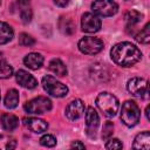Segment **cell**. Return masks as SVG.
Returning <instances> with one entry per match:
<instances>
[{"label":"cell","instance_id":"cell-32","mask_svg":"<svg viewBox=\"0 0 150 150\" xmlns=\"http://www.w3.org/2000/svg\"><path fill=\"white\" fill-rule=\"evenodd\" d=\"M145 115H146V118L149 120V107H146V109H145Z\"/></svg>","mask_w":150,"mask_h":150},{"label":"cell","instance_id":"cell-24","mask_svg":"<svg viewBox=\"0 0 150 150\" xmlns=\"http://www.w3.org/2000/svg\"><path fill=\"white\" fill-rule=\"evenodd\" d=\"M135 39H136V41H138L141 43H149V41H150V23H146L144 26V28L136 34Z\"/></svg>","mask_w":150,"mask_h":150},{"label":"cell","instance_id":"cell-11","mask_svg":"<svg viewBox=\"0 0 150 150\" xmlns=\"http://www.w3.org/2000/svg\"><path fill=\"white\" fill-rule=\"evenodd\" d=\"M86 112L84 103L81 100H74L66 107V116L70 121H76L80 117H82Z\"/></svg>","mask_w":150,"mask_h":150},{"label":"cell","instance_id":"cell-21","mask_svg":"<svg viewBox=\"0 0 150 150\" xmlns=\"http://www.w3.org/2000/svg\"><path fill=\"white\" fill-rule=\"evenodd\" d=\"M16 146V139L7 134L0 135V150H14Z\"/></svg>","mask_w":150,"mask_h":150},{"label":"cell","instance_id":"cell-3","mask_svg":"<svg viewBox=\"0 0 150 150\" xmlns=\"http://www.w3.org/2000/svg\"><path fill=\"white\" fill-rule=\"evenodd\" d=\"M141 110L134 101H125L121 109V120L127 127H134L139 122Z\"/></svg>","mask_w":150,"mask_h":150},{"label":"cell","instance_id":"cell-22","mask_svg":"<svg viewBox=\"0 0 150 150\" xmlns=\"http://www.w3.org/2000/svg\"><path fill=\"white\" fill-rule=\"evenodd\" d=\"M124 19H125V22H127L128 27H131V26H135L138 22H141V20L143 19V15L139 12H137L135 9H131L125 14Z\"/></svg>","mask_w":150,"mask_h":150},{"label":"cell","instance_id":"cell-30","mask_svg":"<svg viewBox=\"0 0 150 150\" xmlns=\"http://www.w3.org/2000/svg\"><path fill=\"white\" fill-rule=\"evenodd\" d=\"M71 150H86V146L81 141H74L71 143Z\"/></svg>","mask_w":150,"mask_h":150},{"label":"cell","instance_id":"cell-5","mask_svg":"<svg viewBox=\"0 0 150 150\" xmlns=\"http://www.w3.org/2000/svg\"><path fill=\"white\" fill-rule=\"evenodd\" d=\"M25 110L28 114H45L52 109V101L45 96H38L26 102L23 105Z\"/></svg>","mask_w":150,"mask_h":150},{"label":"cell","instance_id":"cell-28","mask_svg":"<svg viewBox=\"0 0 150 150\" xmlns=\"http://www.w3.org/2000/svg\"><path fill=\"white\" fill-rule=\"evenodd\" d=\"M107 150H123V144L118 138H109L105 143Z\"/></svg>","mask_w":150,"mask_h":150},{"label":"cell","instance_id":"cell-16","mask_svg":"<svg viewBox=\"0 0 150 150\" xmlns=\"http://www.w3.org/2000/svg\"><path fill=\"white\" fill-rule=\"evenodd\" d=\"M0 123H1V127L5 130L12 131V130H14V129L18 128V125H19V118L15 115H13V114L6 112V114H2L0 116Z\"/></svg>","mask_w":150,"mask_h":150},{"label":"cell","instance_id":"cell-14","mask_svg":"<svg viewBox=\"0 0 150 150\" xmlns=\"http://www.w3.org/2000/svg\"><path fill=\"white\" fill-rule=\"evenodd\" d=\"M134 150H150V134L149 131H143L138 134L132 143Z\"/></svg>","mask_w":150,"mask_h":150},{"label":"cell","instance_id":"cell-27","mask_svg":"<svg viewBox=\"0 0 150 150\" xmlns=\"http://www.w3.org/2000/svg\"><path fill=\"white\" fill-rule=\"evenodd\" d=\"M40 144L43 146H47V148L55 146L56 145V138L50 134H46L40 138Z\"/></svg>","mask_w":150,"mask_h":150},{"label":"cell","instance_id":"cell-6","mask_svg":"<svg viewBox=\"0 0 150 150\" xmlns=\"http://www.w3.org/2000/svg\"><path fill=\"white\" fill-rule=\"evenodd\" d=\"M79 49L83 54L94 55V54L100 53L103 49V42L98 38L86 36L79 41Z\"/></svg>","mask_w":150,"mask_h":150},{"label":"cell","instance_id":"cell-19","mask_svg":"<svg viewBox=\"0 0 150 150\" xmlns=\"http://www.w3.org/2000/svg\"><path fill=\"white\" fill-rule=\"evenodd\" d=\"M49 70H52L56 76H66L67 75V67L66 64L59 60V59H53L49 64H48Z\"/></svg>","mask_w":150,"mask_h":150},{"label":"cell","instance_id":"cell-2","mask_svg":"<svg viewBox=\"0 0 150 150\" xmlns=\"http://www.w3.org/2000/svg\"><path fill=\"white\" fill-rule=\"evenodd\" d=\"M96 105L107 117H114L118 111V100L110 93H101L96 97Z\"/></svg>","mask_w":150,"mask_h":150},{"label":"cell","instance_id":"cell-4","mask_svg":"<svg viewBox=\"0 0 150 150\" xmlns=\"http://www.w3.org/2000/svg\"><path fill=\"white\" fill-rule=\"evenodd\" d=\"M42 86H43V89L49 95L55 96V97H63L68 93L67 86L50 75H46L42 79Z\"/></svg>","mask_w":150,"mask_h":150},{"label":"cell","instance_id":"cell-7","mask_svg":"<svg viewBox=\"0 0 150 150\" xmlns=\"http://www.w3.org/2000/svg\"><path fill=\"white\" fill-rule=\"evenodd\" d=\"M127 88L129 90V93L136 97H148V82L146 80L142 79V77H132L128 81Z\"/></svg>","mask_w":150,"mask_h":150},{"label":"cell","instance_id":"cell-18","mask_svg":"<svg viewBox=\"0 0 150 150\" xmlns=\"http://www.w3.org/2000/svg\"><path fill=\"white\" fill-rule=\"evenodd\" d=\"M14 36L13 28L6 23V22H0V45H5L9 42Z\"/></svg>","mask_w":150,"mask_h":150},{"label":"cell","instance_id":"cell-17","mask_svg":"<svg viewBox=\"0 0 150 150\" xmlns=\"http://www.w3.org/2000/svg\"><path fill=\"white\" fill-rule=\"evenodd\" d=\"M18 6V9H19V15H20V19L23 23H27L30 21L32 19V9H30V6L28 2L26 1H19L15 4Z\"/></svg>","mask_w":150,"mask_h":150},{"label":"cell","instance_id":"cell-31","mask_svg":"<svg viewBox=\"0 0 150 150\" xmlns=\"http://www.w3.org/2000/svg\"><path fill=\"white\" fill-rule=\"evenodd\" d=\"M54 4H55L56 6H62V7H66V6L68 5V2H67V1H57V0H55V1H54Z\"/></svg>","mask_w":150,"mask_h":150},{"label":"cell","instance_id":"cell-33","mask_svg":"<svg viewBox=\"0 0 150 150\" xmlns=\"http://www.w3.org/2000/svg\"><path fill=\"white\" fill-rule=\"evenodd\" d=\"M0 5H1V2H0Z\"/></svg>","mask_w":150,"mask_h":150},{"label":"cell","instance_id":"cell-10","mask_svg":"<svg viewBox=\"0 0 150 150\" xmlns=\"http://www.w3.org/2000/svg\"><path fill=\"white\" fill-rule=\"evenodd\" d=\"M81 27L86 33H96L101 28V20L93 13H84L81 19Z\"/></svg>","mask_w":150,"mask_h":150},{"label":"cell","instance_id":"cell-9","mask_svg":"<svg viewBox=\"0 0 150 150\" xmlns=\"http://www.w3.org/2000/svg\"><path fill=\"white\" fill-rule=\"evenodd\" d=\"M98 124H100V117L97 111L93 107H89L86 110V128H87V135L90 138L96 137Z\"/></svg>","mask_w":150,"mask_h":150},{"label":"cell","instance_id":"cell-15","mask_svg":"<svg viewBox=\"0 0 150 150\" xmlns=\"http://www.w3.org/2000/svg\"><path fill=\"white\" fill-rule=\"evenodd\" d=\"M23 63L29 69H33V70L39 69L43 63V56L39 53H29L28 55L25 56Z\"/></svg>","mask_w":150,"mask_h":150},{"label":"cell","instance_id":"cell-29","mask_svg":"<svg viewBox=\"0 0 150 150\" xmlns=\"http://www.w3.org/2000/svg\"><path fill=\"white\" fill-rule=\"evenodd\" d=\"M114 132V124L111 122H105L104 125H103V129H102V138L105 141V139H109L111 137Z\"/></svg>","mask_w":150,"mask_h":150},{"label":"cell","instance_id":"cell-12","mask_svg":"<svg viewBox=\"0 0 150 150\" xmlns=\"http://www.w3.org/2000/svg\"><path fill=\"white\" fill-rule=\"evenodd\" d=\"M15 79H16V82L23 87V88H27V89H34L36 86H38V81L36 79L30 75L28 71L26 70H18L16 74H15Z\"/></svg>","mask_w":150,"mask_h":150},{"label":"cell","instance_id":"cell-23","mask_svg":"<svg viewBox=\"0 0 150 150\" xmlns=\"http://www.w3.org/2000/svg\"><path fill=\"white\" fill-rule=\"evenodd\" d=\"M59 27H60L61 32L67 34V35H70V34H73L75 32V26H74L73 21L70 19H68V18H61Z\"/></svg>","mask_w":150,"mask_h":150},{"label":"cell","instance_id":"cell-1","mask_svg":"<svg viewBox=\"0 0 150 150\" xmlns=\"http://www.w3.org/2000/svg\"><path fill=\"white\" fill-rule=\"evenodd\" d=\"M112 61L122 67H130L137 63L141 57V50L130 42H120L111 48L110 52Z\"/></svg>","mask_w":150,"mask_h":150},{"label":"cell","instance_id":"cell-26","mask_svg":"<svg viewBox=\"0 0 150 150\" xmlns=\"http://www.w3.org/2000/svg\"><path fill=\"white\" fill-rule=\"evenodd\" d=\"M19 43L23 47H32L35 45V40L34 38H32L29 34L27 33H21L19 35Z\"/></svg>","mask_w":150,"mask_h":150},{"label":"cell","instance_id":"cell-25","mask_svg":"<svg viewBox=\"0 0 150 150\" xmlns=\"http://www.w3.org/2000/svg\"><path fill=\"white\" fill-rule=\"evenodd\" d=\"M13 75V68L9 63L0 60V79H8Z\"/></svg>","mask_w":150,"mask_h":150},{"label":"cell","instance_id":"cell-8","mask_svg":"<svg viewBox=\"0 0 150 150\" xmlns=\"http://www.w3.org/2000/svg\"><path fill=\"white\" fill-rule=\"evenodd\" d=\"M91 9L96 16H111L117 13L118 6L114 1H94L91 4Z\"/></svg>","mask_w":150,"mask_h":150},{"label":"cell","instance_id":"cell-13","mask_svg":"<svg viewBox=\"0 0 150 150\" xmlns=\"http://www.w3.org/2000/svg\"><path fill=\"white\" fill-rule=\"evenodd\" d=\"M23 123L25 125L33 132H36V134H40V132H43L47 130L48 128V123L42 120V118H38V117H28V118H25L23 120Z\"/></svg>","mask_w":150,"mask_h":150},{"label":"cell","instance_id":"cell-20","mask_svg":"<svg viewBox=\"0 0 150 150\" xmlns=\"http://www.w3.org/2000/svg\"><path fill=\"white\" fill-rule=\"evenodd\" d=\"M5 107L8 109H14L19 103V93L15 89H9L5 96Z\"/></svg>","mask_w":150,"mask_h":150}]
</instances>
